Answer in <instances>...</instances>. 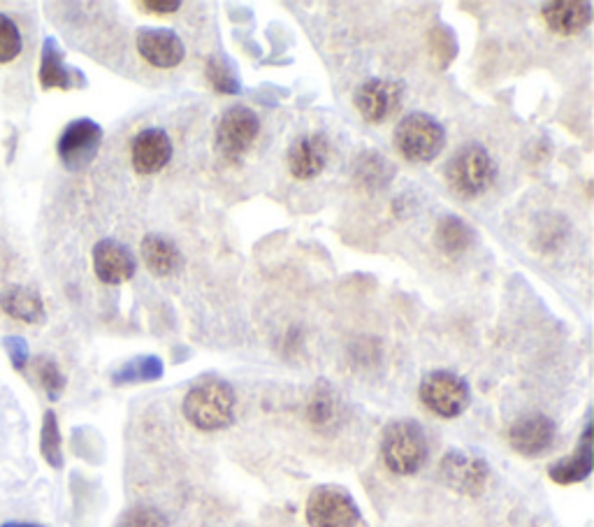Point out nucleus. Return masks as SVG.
Segmentation results:
<instances>
[{
    "mask_svg": "<svg viewBox=\"0 0 594 527\" xmlns=\"http://www.w3.org/2000/svg\"><path fill=\"white\" fill-rule=\"evenodd\" d=\"M181 409L193 428L202 432L223 430L235 418V391L223 379H202L186 393Z\"/></svg>",
    "mask_w": 594,
    "mask_h": 527,
    "instance_id": "obj_1",
    "label": "nucleus"
},
{
    "mask_svg": "<svg viewBox=\"0 0 594 527\" xmlns=\"http://www.w3.org/2000/svg\"><path fill=\"white\" fill-rule=\"evenodd\" d=\"M497 165L483 144H465L446 165V182L462 198H478L495 184Z\"/></svg>",
    "mask_w": 594,
    "mask_h": 527,
    "instance_id": "obj_2",
    "label": "nucleus"
},
{
    "mask_svg": "<svg viewBox=\"0 0 594 527\" xmlns=\"http://www.w3.org/2000/svg\"><path fill=\"white\" fill-rule=\"evenodd\" d=\"M381 458L390 472L416 474L427 460V437L416 421H395L383 430Z\"/></svg>",
    "mask_w": 594,
    "mask_h": 527,
    "instance_id": "obj_3",
    "label": "nucleus"
},
{
    "mask_svg": "<svg viewBox=\"0 0 594 527\" xmlns=\"http://www.w3.org/2000/svg\"><path fill=\"white\" fill-rule=\"evenodd\" d=\"M446 144V131L425 112H411L395 128V147L411 163H427L439 156Z\"/></svg>",
    "mask_w": 594,
    "mask_h": 527,
    "instance_id": "obj_4",
    "label": "nucleus"
},
{
    "mask_svg": "<svg viewBox=\"0 0 594 527\" xmlns=\"http://www.w3.org/2000/svg\"><path fill=\"white\" fill-rule=\"evenodd\" d=\"M418 395L420 402L439 418H455L465 414L469 400H472V391H469L467 381L446 370L427 374V377L420 381Z\"/></svg>",
    "mask_w": 594,
    "mask_h": 527,
    "instance_id": "obj_5",
    "label": "nucleus"
},
{
    "mask_svg": "<svg viewBox=\"0 0 594 527\" xmlns=\"http://www.w3.org/2000/svg\"><path fill=\"white\" fill-rule=\"evenodd\" d=\"M260 133V121L256 112L244 105H235L221 114L216 124V151L226 161H237L253 147Z\"/></svg>",
    "mask_w": 594,
    "mask_h": 527,
    "instance_id": "obj_6",
    "label": "nucleus"
},
{
    "mask_svg": "<svg viewBox=\"0 0 594 527\" xmlns=\"http://www.w3.org/2000/svg\"><path fill=\"white\" fill-rule=\"evenodd\" d=\"M309 527H358L360 509L353 497L339 486H321L307 500Z\"/></svg>",
    "mask_w": 594,
    "mask_h": 527,
    "instance_id": "obj_7",
    "label": "nucleus"
},
{
    "mask_svg": "<svg viewBox=\"0 0 594 527\" xmlns=\"http://www.w3.org/2000/svg\"><path fill=\"white\" fill-rule=\"evenodd\" d=\"M100 144H103V128H100L93 119H75L63 128L56 142V151H59L61 163L70 172H79L89 168L93 158L98 156Z\"/></svg>",
    "mask_w": 594,
    "mask_h": 527,
    "instance_id": "obj_8",
    "label": "nucleus"
},
{
    "mask_svg": "<svg viewBox=\"0 0 594 527\" xmlns=\"http://www.w3.org/2000/svg\"><path fill=\"white\" fill-rule=\"evenodd\" d=\"M402 93V84L395 79L372 77L358 86L353 103H356V110L367 124H383L400 110Z\"/></svg>",
    "mask_w": 594,
    "mask_h": 527,
    "instance_id": "obj_9",
    "label": "nucleus"
},
{
    "mask_svg": "<svg viewBox=\"0 0 594 527\" xmlns=\"http://www.w3.org/2000/svg\"><path fill=\"white\" fill-rule=\"evenodd\" d=\"M488 474V462L467 451H451L441 460V476L458 493L478 495L485 488Z\"/></svg>",
    "mask_w": 594,
    "mask_h": 527,
    "instance_id": "obj_10",
    "label": "nucleus"
},
{
    "mask_svg": "<svg viewBox=\"0 0 594 527\" xmlns=\"http://www.w3.org/2000/svg\"><path fill=\"white\" fill-rule=\"evenodd\" d=\"M137 52L149 66L170 70L184 61V42L170 28H142L137 33Z\"/></svg>",
    "mask_w": 594,
    "mask_h": 527,
    "instance_id": "obj_11",
    "label": "nucleus"
},
{
    "mask_svg": "<svg viewBox=\"0 0 594 527\" xmlns=\"http://www.w3.org/2000/svg\"><path fill=\"white\" fill-rule=\"evenodd\" d=\"M93 272L107 286L126 284L135 277L137 263L126 244L117 240H100L93 247Z\"/></svg>",
    "mask_w": 594,
    "mask_h": 527,
    "instance_id": "obj_12",
    "label": "nucleus"
},
{
    "mask_svg": "<svg viewBox=\"0 0 594 527\" xmlns=\"http://www.w3.org/2000/svg\"><path fill=\"white\" fill-rule=\"evenodd\" d=\"M172 158V140L161 128H147L137 133L130 144V161L137 175H156Z\"/></svg>",
    "mask_w": 594,
    "mask_h": 527,
    "instance_id": "obj_13",
    "label": "nucleus"
},
{
    "mask_svg": "<svg viewBox=\"0 0 594 527\" xmlns=\"http://www.w3.org/2000/svg\"><path fill=\"white\" fill-rule=\"evenodd\" d=\"M555 439V423L543 414H527L518 418L509 430V444L511 449L520 456L534 458L541 456L553 446Z\"/></svg>",
    "mask_w": 594,
    "mask_h": 527,
    "instance_id": "obj_14",
    "label": "nucleus"
},
{
    "mask_svg": "<svg viewBox=\"0 0 594 527\" xmlns=\"http://www.w3.org/2000/svg\"><path fill=\"white\" fill-rule=\"evenodd\" d=\"M330 156V142L328 137L321 133L304 135L300 140H295L288 149V170L300 182H309V179L318 177L328 163Z\"/></svg>",
    "mask_w": 594,
    "mask_h": 527,
    "instance_id": "obj_15",
    "label": "nucleus"
},
{
    "mask_svg": "<svg viewBox=\"0 0 594 527\" xmlns=\"http://www.w3.org/2000/svg\"><path fill=\"white\" fill-rule=\"evenodd\" d=\"M40 84L42 89H82L86 86V77L77 68H72L65 63L61 45L56 38H45L42 42V54H40Z\"/></svg>",
    "mask_w": 594,
    "mask_h": 527,
    "instance_id": "obj_16",
    "label": "nucleus"
},
{
    "mask_svg": "<svg viewBox=\"0 0 594 527\" xmlns=\"http://www.w3.org/2000/svg\"><path fill=\"white\" fill-rule=\"evenodd\" d=\"M541 17L557 35H578L590 26L592 5L583 0H553L541 7Z\"/></svg>",
    "mask_w": 594,
    "mask_h": 527,
    "instance_id": "obj_17",
    "label": "nucleus"
},
{
    "mask_svg": "<svg viewBox=\"0 0 594 527\" xmlns=\"http://www.w3.org/2000/svg\"><path fill=\"white\" fill-rule=\"evenodd\" d=\"M0 309L10 316V319L19 323H28V326H38V323L47 321V307L45 300L38 291L28 286H7L0 293Z\"/></svg>",
    "mask_w": 594,
    "mask_h": 527,
    "instance_id": "obj_18",
    "label": "nucleus"
},
{
    "mask_svg": "<svg viewBox=\"0 0 594 527\" xmlns=\"http://www.w3.org/2000/svg\"><path fill=\"white\" fill-rule=\"evenodd\" d=\"M594 465V451H592V428L588 425L583 432L581 444L578 449L571 453L569 458L555 462L553 467L548 469L550 479L560 486H574V483H581L590 476Z\"/></svg>",
    "mask_w": 594,
    "mask_h": 527,
    "instance_id": "obj_19",
    "label": "nucleus"
},
{
    "mask_svg": "<svg viewBox=\"0 0 594 527\" xmlns=\"http://www.w3.org/2000/svg\"><path fill=\"white\" fill-rule=\"evenodd\" d=\"M140 251L144 265H147L156 277H170V274H177L181 270V265H184V258H181L177 244L163 235L144 237Z\"/></svg>",
    "mask_w": 594,
    "mask_h": 527,
    "instance_id": "obj_20",
    "label": "nucleus"
},
{
    "mask_svg": "<svg viewBox=\"0 0 594 527\" xmlns=\"http://www.w3.org/2000/svg\"><path fill=\"white\" fill-rule=\"evenodd\" d=\"M395 177V165L388 161L379 151H362L353 163V179H356L360 189L369 193L386 189Z\"/></svg>",
    "mask_w": 594,
    "mask_h": 527,
    "instance_id": "obj_21",
    "label": "nucleus"
},
{
    "mask_svg": "<svg viewBox=\"0 0 594 527\" xmlns=\"http://www.w3.org/2000/svg\"><path fill=\"white\" fill-rule=\"evenodd\" d=\"M474 230L467 226L460 216H444L437 223V230H434V244L441 254L448 256H460L474 244Z\"/></svg>",
    "mask_w": 594,
    "mask_h": 527,
    "instance_id": "obj_22",
    "label": "nucleus"
},
{
    "mask_svg": "<svg viewBox=\"0 0 594 527\" xmlns=\"http://www.w3.org/2000/svg\"><path fill=\"white\" fill-rule=\"evenodd\" d=\"M163 377V360L156 356H140L123 363L119 370L112 372L114 386L140 384V381H158Z\"/></svg>",
    "mask_w": 594,
    "mask_h": 527,
    "instance_id": "obj_23",
    "label": "nucleus"
},
{
    "mask_svg": "<svg viewBox=\"0 0 594 527\" xmlns=\"http://www.w3.org/2000/svg\"><path fill=\"white\" fill-rule=\"evenodd\" d=\"M40 453L49 467L61 469L63 467V439H61V428L59 418L52 409L45 411L42 416V428H40Z\"/></svg>",
    "mask_w": 594,
    "mask_h": 527,
    "instance_id": "obj_24",
    "label": "nucleus"
},
{
    "mask_svg": "<svg viewBox=\"0 0 594 527\" xmlns=\"http://www.w3.org/2000/svg\"><path fill=\"white\" fill-rule=\"evenodd\" d=\"M205 75L209 84L214 86V91L223 93V96H237L242 91V82H239L237 70L226 56H209L205 63Z\"/></svg>",
    "mask_w": 594,
    "mask_h": 527,
    "instance_id": "obj_25",
    "label": "nucleus"
},
{
    "mask_svg": "<svg viewBox=\"0 0 594 527\" xmlns=\"http://www.w3.org/2000/svg\"><path fill=\"white\" fill-rule=\"evenodd\" d=\"M335 411H337L335 393H332L325 384L314 388V393H311L307 404L309 423L314 425V428H325V425L332 423V418H335Z\"/></svg>",
    "mask_w": 594,
    "mask_h": 527,
    "instance_id": "obj_26",
    "label": "nucleus"
},
{
    "mask_svg": "<svg viewBox=\"0 0 594 527\" xmlns=\"http://www.w3.org/2000/svg\"><path fill=\"white\" fill-rule=\"evenodd\" d=\"M35 377H38L40 386L45 388L49 400L52 402L59 400L63 388H65V377H63L61 367H59V363H56V360L47 358V356L35 358Z\"/></svg>",
    "mask_w": 594,
    "mask_h": 527,
    "instance_id": "obj_27",
    "label": "nucleus"
},
{
    "mask_svg": "<svg viewBox=\"0 0 594 527\" xmlns=\"http://www.w3.org/2000/svg\"><path fill=\"white\" fill-rule=\"evenodd\" d=\"M24 49V40H21L19 26L14 24V19L0 12V66L12 63Z\"/></svg>",
    "mask_w": 594,
    "mask_h": 527,
    "instance_id": "obj_28",
    "label": "nucleus"
},
{
    "mask_svg": "<svg viewBox=\"0 0 594 527\" xmlns=\"http://www.w3.org/2000/svg\"><path fill=\"white\" fill-rule=\"evenodd\" d=\"M119 527H168V521L158 509L135 507L123 514Z\"/></svg>",
    "mask_w": 594,
    "mask_h": 527,
    "instance_id": "obj_29",
    "label": "nucleus"
},
{
    "mask_svg": "<svg viewBox=\"0 0 594 527\" xmlns=\"http://www.w3.org/2000/svg\"><path fill=\"white\" fill-rule=\"evenodd\" d=\"M3 346H5L7 356H10V363H12L14 370H17V372L26 370L28 360H31V346H28L26 339L19 337V335H10V337L3 339Z\"/></svg>",
    "mask_w": 594,
    "mask_h": 527,
    "instance_id": "obj_30",
    "label": "nucleus"
},
{
    "mask_svg": "<svg viewBox=\"0 0 594 527\" xmlns=\"http://www.w3.org/2000/svg\"><path fill=\"white\" fill-rule=\"evenodd\" d=\"M137 7L151 14H172L179 10L181 3L179 0H142V3H137Z\"/></svg>",
    "mask_w": 594,
    "mask_h": 527,
    "instance_id": "obj_31",
    "label": "nucleus"
},
{
    "mask_svg": "<svg viewBox=\"0 0 594 527\" xmlns=\"http://www.w3.org/2000/svg\"><path fill=\"white\" fill-rule=\"evenodd\" d=\"M0 527H45V525H40V523H24V521H7V523H3Z\"/></svg>",
    "mask_w": 594,
    "mask_h": 527,
    "instance_id": "obj_32",
    "label": "nucleus"
}]
</instances>
